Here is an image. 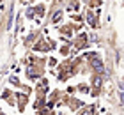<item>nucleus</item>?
<instances>
[{"label":"nucleus","instance_id":"1","mask_svg":"<svg viewBox=\"0 0 124 115\" xmlns=\"http://www.w3.org/2000/svg\"><path fill=\"white\" fill-rule=\"evenodd\" d=\"M92 67H94V71L96 73H105V69H103V62H101V59H99V57H94V59H92Z\"/></svg>","mask_w":124,"mask_h":115},{"label":"nucleus","instance_id":"2","mask_svg":"<svg viewBox=\"0 0 124 115\" xmlns=\"http://www.w3.org/2000/svg\"><path fill=\"white\" fill-rule=\"evenodd\" d=\"M92 83H96V87H99V83H101V80H99V78H96V80H92Z\"/></svg>","mask_w":124,"mask_h":115},{"label":"nucleus","instance_id":"3","mask_svg":"<svg viewBox=\"0 0 124 115\" xmlns=\"http://www.w3.org/2000/svg\"><path fill=\"white\" fill-rule=\"evenodd\" d=\"M83 115H91V112H83Z\"/></svg>","mask_w":124,"mask_h":115}]
</instances>
